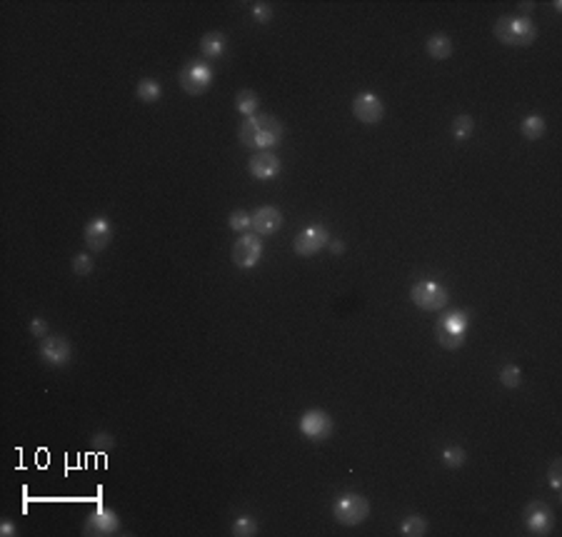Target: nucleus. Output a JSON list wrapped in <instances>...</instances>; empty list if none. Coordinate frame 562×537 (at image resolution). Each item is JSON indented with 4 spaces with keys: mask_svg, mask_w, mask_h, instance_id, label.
<instances>
[{
    "mask_svg": "<svg viewBox=\"0 0 562 537\" xmlns=\"http://www.w3.org/2000/svg\"><path fill=\"white\" fill-rule=\"evenodd\" d=\"M285 125L278 118L262 113V116H250L248 120L237 128V138L245 147L253 150H270L282 140Z\"/></svg>",
    "mask_w": 562,
    "mask_h": 537,
    "instance_id": "f257e3e1",
    "label": "nucleus"
},
{
    "mask_svg": "<svg viewBox=\"0 0 562 537\" xmlns=\"http://www.w3.org/2000/svg\"><path fill=\"white\" fill-rule=\"evenodd\" d=\"M495 38L510 48H527L535 43L537 28L527 15H502L492 28Z\"/></svg>",
    "mask_w": 562,
    "mask_h": 537,
    "instance_id": "f03ea898",
    "label": "nucleus"
},
{
    "mask_svg": "<svg viewBox=\"0 0 562 537\" xmlns=\"http://www.w3.org/2000/svg\"><path fill=\"white\" fill-rule=\"evenodd\" d=\"M467 325H470V315H467V310H453V313H445L440 320H437V325H435V340H437L445 350H457V347L465 345Z\"/></svg>",
    "mask_w": 562,
    "mask_h": 537,
    "instance_id": "7ed1b4c3",
    "label": "nucleus"
},
{
    "mask_svg": "<svg viewBox=\"0 0 562 537\" xmlns=\"http://www.w3.org/2000/svg\"><path fill=\"white\" fill-rule=\"evenodd\" d=\"M368 515H370V502H368V498H363V495L358 493L340 495V498L335 500V505H332V518H335V522L345 525V527H355V525L365 522Z\"/></svg>",
    "mask_w": 562,
    "mask_h": 537,
    "instance_id": "20e7f679",
    "label": "nucleus"
},
{
    "mask_svg": "<svg viewBox=\"0 0 562 537\" xmlns=\"http://www.w3.org/2000/svg\"><path fill=\"white\" fill-rule=\"evenodd\" d=\"M410 298L415 302L420 310H428V313H435V310H445L447 302H450V293H447L442 285L433 280H422L415 282L413 290H410Z\"/></svg>",
    "mask_w": 562,
    "mask_h": 537,
    "instance_id": "39448f33",
    "label": "nucleus"
},
{
    "mask_svg": "<svg viewBox=\"0 0 562 537\" xmlns=\"http://www.w3.org/2000/svg\"><path fill=\"white\" fill-rule=\"evenodd\" d=\"M180 88L185 90L188 95H203L205 90L212 83V68L203 60H192L180 71Z\"/></svg>",
    "mask_w": 562,
    "mask_h": 537,
    "instance_id": "423d86ee",
    "label": "nucleus"
},
{
    "mask_svg": "<svg viewBox=\"0 0 562 537\" xmlns=\"http://www.w3.org/2000/svg\"><path fill=\"white\" fill-rule=\"evenodd\" d=\"M230 255H233V262H235L237 268H243V270L255 268L262 257L260 235H255V233H243V235L235 240V245H233Z\"/></svg>",
    "mask_w": 562,
    "mask_h": 537,
    "instance_id": "0eeeda50",
    "label": "nucleus"
},
{
    "mask_svg": "<svg viewBox=\"0 0 562 537\" xmlns=\"http://www.w3.org/2000/svg\"><path fill=\"white\" fill-rule=\"evenodd\" d=\"M327 243H330V233H327L325 225H310V228H305V230H300L295 235L293 250H295V255L313 257L318 255L323 248H327Z\"/></svg>",
    "mask_w": 562,
    "mask_h": 537,
    "instance_id": "6e6552de",
    "label": "nucleus"
},
{
    "mask_svg": "<svg viewBox=\"0 0 562 537\" xmlns=\"http://www.w3.org/2000/svg\"><path fill=\"white\" fill-rule=\"evenodd\" d=\"M523 520H525V527H527V532L535 537H545L552 532V527H555V515H552V510H550L545 502H540V500H532L530 505L523 510Z\"/></svg>",
    "mask_w": 562,
    "mask_h": 537,
    "instance_id": "1a4fd4ad",
    "label": "nucleus"
},
{
    "mask_svg": "<svg viewBox=\"0 0 562 537\" xmlns=\"http://www.w3.org/2000/svg\"><path fill=\"white\" fill-rule=\"evenodd\" d=\"M332 428H335V425H332V417L327 415L325 410H318V408L305 410L300 417V433L313 442L327 440V437L332 435Z\"/></svg>",
    "mask_w": 562,
    "mask_h": 537,
    "instance_id": "9d476101",
    "label": "nucleus"
},
{
    "mask_svg": "<svg viewBox=\"0 0 562 537\" xmlns=\"http://www.w3.org/2000/svg\"><path fill=\"white\" fill-rule=\"evenodd\" d=\"M118 530H120V518L108 507H98L83 520V535L88 537H108L116 535Z\"/></svg>",
    "mask_w": 562,
    "mask_h": 537,
    "instance_id": "9b49d317",
    "label": "nucleus"
},
{
    "mask_svg": "<svg viewBox=\"0 0 562 537\" xmlns=\"http://www.w3.org/2000/svg\"><path fill=\"white\" fill-rule=\"evenodd\" d=\"M38 355L45 365H51V367H63V365L71 363L73 345L63 338V335H48V338L40 340Z\"/></svg>",
    "mask_w": 562,
    "mask_h": 537,
    "instance_id": "f8f14e48",
    "label": "nucleus"
},
{
    "mask_svg": "<svg viewBox=\"0 0 562 537\" xmlns=\"http://www.w3.org/2000/svg\"><path fill=\"white\" fill-rule=\"evenodd\" d=\"M352 116L355 120L363 122V125H375L385 118V105L383 100L372 93H360L355 100H352Z\"/></svg>",
    "mask_w": 562,
    "mask_h": 537,
    "instance_id": "ddd939ff",
    "label": "nucleus"
},
{
    "mask_svg": "<svg viewBox=\"0 0 562 537\" xmlns=\"http://www.w3.org/2000/svg\"><path fill=\"white\" fill-rule=\"evenodd\" d=\"M83 240L88 245V250H96V253H102L108 248L110 240H113V225L105 218H96L85 225L83 230Z\"/></svg>",
    "mask_w": 562,
    "mask_h": 537,
    "instance_id": "4468645a",
    "label": "nucleus"
},
{
    "mask_svg": "<svg viewBox=\"0 0 562 537\" xmlns=\"http://www.w3.org/2000/svg\"><path fill=\"white\" fill-rule=\"evenodd\" d=\"M250 220H253V230H255V235H275V233L280 230L282 225V212L275 208V205H262V208H257L253 215H250Z\"/></svg>",
    "mask_w": 562,
    "mask_h": 537,
    "instance_id": "2eb2a0df",
    "label": "nucleus"
},
{
    "mask_svg": "<svg viewBox=\"0 0 562 537\" xmlns=\"http://www.w3.org/2000/svg\"><path fill=\"white\" fill-rule=\"evenodd\" d=\"M248 170L255 180H273L280 173V158L275 153H270V150H257V153L250 158Z\"/></svg>",
    "mask_w": 562,
    "mask_h": 537,
    "instance_id": "dca6fc26",
    "label": "nucleus"
},
{
    "mask_svg": "<svg viewBox=\"0 0 562 537\" xmlns=\"http://www.w3.org/2000/svg\"><path fill=\"white\" fill-rule=\"evenodd\" d=\"M225 48H228V38H225L223 33H217V30L205 33L203 40H200V51H203L205 58H210V60L223 58Z\"/></svg>",
    "mask_w": 562,
    "mask_h": 537,
    "instance_id": "f3484780",
    "label": "nucleus"
},
{
    "mask_svg": "<svg viewBox=\"0 0 562 537\" xmlns=\"http://www.w3.org/2000/svg\"><path fill=\"white\" fill-rule=\"evenodd\" d=\"M425 51H428L430 58L447 60L450 55H453V40L447 38V35H442V33H437V35H430L428 43H425Z\"/></svg>",
    "mask_w": 562,
    "mask_h": 537,
    "instance_id": "a211bd4d",
    "label": "nucleus"
},
{
    "mask_svg": "<svg viewBox=\"0 0 562 537\" xmlns=\"http://www.w3.org/2000/svg\"><path fill=\"white\" fill-rule=\"evenodd\" d=\"M235 108L243 113V116H257V108H260V98H257V93L255 90H250V88H243V90H237V95H235Z\"/></svg>",
    "mask_w": 562,
    "mask_h": 537,
    "instance_id": "6ab92c4d",
    "label": "nucleus"
},
{
    "mask_svg": "<svg viewBox=\"0 0 562 537\" xmlns=\"http://www.w3.org/2000/svg\"><path fill=\"white\" fill-rule=\"evenodd\" d=\"M520 133L527 140H540L545 133H547V122H545L543 116H527L520 125Z\"/></svg>",
    "mask_w": 562,
    "mask_h": 537,
    "instance_id": "aec40b11",
    "label": "nucleus"
},
{
    "mask_svg": "<svg viewBox=\"0 0 562 537\" xmlns=\"http://www.w3.org/2000/svg\"><path fill=\"white\" fill-rule=\"evenodd\" d=\"M135 95L143 102H158L160 98H163V88H160V83L155 78H143L140 83H138V88H135Z\"/></svg>",
    "mask_w": 562,
    "mask_h": 537,
    "instance_id": "412c9836",
    "label": "nucleus"
},
{
    "mask_svg": "<svg viewBox=\"0 0 562 537\" xmlns=\"http://www.w3.org/2000/svg\"><path fill=\"white\" fill-rule=\"evenodd\" d=\"M425 532H428V520L420 518V515H410L400 525V535L405 537H422Z\"/></svg>",
    "mask_w": 562,
    "mask_h": 537,
    "instance_id": "4be33fe9",
    "label": "nucleus"
},
{
    "mask_svg": "<svg viewBox=\"0 0 562 537\" xmlns=\"http://www.w3.org/2000/svg\"><path fill=\"white\" fill-rule=\"evenodd\" d=\"M475 133V120L467 113H462V116H457L453 120V138L455 140H467V138H473Z\"/></svg>",
    "mask_w": 562,
    "mask_h": 537,
    "instance_id": "5701e85b",
    "label": "nucleus"
},
{
    "mask_svg": "<svg viewBox=\"0 0 562 537\" xmlns=\"http://www.w3.org/2000/svg\"><path fill=\"white\" fill-rule=\"evenodd\" d=\"M230 535L233 537H255L257 535V520L250 518V515H243L237 518L230 527Z\"/></svg>",
    "mask_w": 562,
    "mask_h": 537,
    "instance_id": "b1692460",
    "label": "nucleus"
},
{
    "mask_svg": "<svg viewBox=\"0 0 562 537\" xmlns=\"http://www.w3.org/2000/svg\"><path fill=\"white\" fill-rule=\"evenodd\" d=\"M500 383H502L507 390H515V388H520V383H523V370H520L518 365H505L502 370H500Z\"/></svg>",
    "mask_w": 562,
    "mask_h": 537,
    "instance_id": "393cba45",
    "label": "nucleus"
},
{
    "mask_svg": "<svg viewBox=\"0 0 562 537\" xmlns=\"http://www.w3.org/2000/svg\"><path fill=\"white\" fill-rule=\"evenodd\" d=\"M467 460L465 450L460 448V445H450V448L442 450V462H445L450 470H455V467H462Z\"/></svg>",
    "mask_w": 562,
    "mask_h": 537,
    "instance_id": "a878e982",
    "label": "nucleus"
},
{
    "mask_svg": "<svg viewBox=\"0 0 562 537\" xmlns=\"http://www.w3.org/2000/svg\"><path fill=\"white\" fill-rule=\"evenodd\" d=\"M228 225H230V230L240 233V235L245 230H253V220H250V215L245 210H233L230 218H228Z\"/></svg>",
    "mask_w": 562,
    "mask_h": 537,
    "instance_id": "bb28decb",
    "label": "nucleus"
},
{
    "mask_svg": "<svg viewBox=\"0 0 562 537\" xmlns=\"http://www.w3.org/2000/svg\"><path fill=\"white\" fill-rule=\"evenodd\" d=\"M93 268H96V262H93V257L85 255V253H80V255L73 257V273H75L78 277H85L93 273Z\"/></svg>",
    "mask_w": 562,
    "mask_h": 537,
    "instance_id": "cd10ccee",
    "label": "nucleus"
},
{
    "mask_svg": "<svg viewBox=\"0 0 562 537\" xmlns=\"http://www.w3.org/2000/svg\"><path fill=\"white\" fill-rule=\"evenodd\" d=\"M90 445H93V450H113L116 448V437L110 433H98V435H93Z\"/></svg>",
    "mask_w": 562,
    "mask_h": 537,
    "instance_id": "c85d7f7f",
    "label": "nucleus"
},
{
    "mask_svg": "<svg viewBox=\"0 0 562 537\" xmlns=\"http://www.w3.org/2000/svg\"><path fill=\"white\" fill-rule=\"evenodd\" d=\"M253 18H255V23H268L273 18V6L270 3H255L253 6Z\"/></svg>",
    "mask_w": 562,
    "mask_h": 537,
    "instance_id": "c756f323",
    "label": "nucleus"
},
{
    "mask_svg": "<svg viewBox=\"0 0 562 537\" xmlns=\"http://www.w3.org/2000/svg\"><path fill=\"white\" fill-rule=\"evenodd\" d=\"M550 485H552V490L562 487V460H552V465H550Z\"/></svg>",
    "mask_w": 562,
    "mask_h": 537,
    "instance_id": "7c9ffc66",
    "label": "nucleus"
},
{
    "mask_svg": "<svg viewBox=\"0 0 562 537\" xmlns=\"http://www.w3.org/2000/svg\"><path fill=\"white\" fill-rule=\"evenodd\" d=\"M30 335L33 338H40V340L48 338V322H45L43 318H35L30 322Z\"/></svg>",
    "mask_w": 562,
    "mask_h": 537,
    "instance_id": "2f4dec72",
    "label": "nucleus"
},
{
    "mask_svg": "<svg viewBox=\"0 0 562 537\" xmlns=\"http://www.w3.org/2000/svg\"><path fill=\"white\" fill-rule=\"evenodd\" d=\"M0 535H3V537H15V535H18L13 520H3V522H0Z\"/></svg>",
    "mask_w": 562,
    "mask_h": 537,
    "instance_id": "473e14b6",
    "label": "nucleus"
},
{
    "mask_svg": "<svg viewBox=\"0 0 562 537\" xmlns=\"http://www.w3.org/2000/svg\"><path fill=\"white\" fill-rule=\"evenodd\" d=\"M327 248H330L332 255H343V253H345V243H340V240H330Z\"/></svg>",
    "mask_w": 562,
    "mask_h": 537,
    "instance_id": "72a5a7b5",
    "label": "nucleus"
}]
</instances>
